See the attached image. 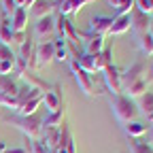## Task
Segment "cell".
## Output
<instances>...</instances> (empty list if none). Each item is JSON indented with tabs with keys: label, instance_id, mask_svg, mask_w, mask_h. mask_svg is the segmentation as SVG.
Segmentation results:
<instances>
[{
	"label": "cell",
	"instance_id": "1",
	"mask_svg": "<svg viewBox=\"0 0 153 153\" xmlns=\"http://www.w3.org/2000/svg\"><path fill=\"white\" fill-rule=\"evenodd\" d=\"M43 115L41 113H34V115H28V117H22V115H4L2 121L4 123H11L15 126L17 130H22L26 134V138H41V132H43Z\"/></svg>",
	"mask_w": 153,
	"mask_h": 153
},
{
	"label": "cell",
	"instance_id": "2",
	"mask_svg": "<svg viewBox=\"0 0 153 153\" xmlns=\"http://www.w3.org/2000/svg\"><path fill=\"white\" fill-rule=\"evenodd\" d=\"M108 104L115 113V117H117L121 123H128V121H136L138 117V106L134 104L132 98H128V96L123 94H115L111 96L108 94Z\"/></svg>",
	"mask_w": 153,
	"mask_h": 153
},
{
	"label": "cell",
	"instance_id": "3",
	"mask_svg": "<svg viewBox=\"0 0 153 153\" xmlns=\"http://www.w3.org/2000/svg\"><path fill=\"white\" fill-rule=\"evenodd\" d=\"M70 72L74 76L76 85H79V89L87 96V98H96V94H98V91H96V83L91 79V74L85 72L79 64H76V60H70Z\"/></svg>",
	"mask_w": 153,
	"mask_h": 153
},
{
	"label": "cell",
	"instance_id": "4",
	"mask_svg": "<svg viewBox=\"0 0 153 153\" xmlns=\"http://www.w3.org/2000/svg\"><path fill=\"white\" fill-rule=\"evenodd\" d=\"M55 60V45L53 41H43L34 45V55H32V68H45Z\"/></svg>",
	"mask_w": 153,
	"mask_h": 153
},
{
	"label": "cell",
	"instance_id": "5",
	"mask_svg": "<svg viewBox=\"0 0 153 153\" xmlns=\"http://www.w3.org/2000/svg\"><path fill=\"white\" fill-rule=\"evenodd\" d=\"M102 74H104V83H106L108 94H111V96L121 94V70L115 66V64H108V66L102 70Z\"/></svg>",
	"mask_w": 153,
	"mask_h": 153
},
{
	"label": "cell",
	"instance_id": "6",
	"mask_svg": "<svg viewBox=\"0 0 153 153\" xmlns=\"http://www.w3.org/2000/svg\"><path fill=\"white\" fill-rule=\"evenodd\" d=\"M74 60H76V64H79L85 72H102L104 70V64H102V57H100V53L98 55H91V53H79V55H76L74 57Z\"/></svg>",
	"mask_w": 153,
	"mask_h": 153
},
{
	"label": "cell",
	"instance_id": "7",
	"mask_svg": "<svg viewBox=\"0 0 153 153\" xmlns=\"http://www.w3.org/2000/svg\"><path fill=\"white\" fill-rule=\"evenodd\" d=\"M113 26V17H104V15H94L89 19V28L85 34L89 36H106L108 30Z\"/></svg>",
	"mask_w": 153,
	"mask_h": 153
},
{
	"label": "cell",
	"instance_id": "8",
	"mask_svg": "<svg viewBox=\"0 0 153 153\" xmlns=\"http://www.w3.org/2000/svg\"><path fill=\"white\" fill-rule=\"evenodd\" d=\"M143 74H145V62H143V60L134 62L128 70L121 72V89H126L128 85H132V83H136V81L145 79Z\"/></svg>",
	"mask_w": 153,
	"mask_h": 153
},
{
	"label": "cell",
	"instance_id": "9",
	"mask_svg": "<svg viewBox=\"0 0 153 153\" xmlns=\"http://www.w3.org/2000/svg\"><path fill=\"white\" fill-rule=\"evenodd\" d=\"M130 17H132V24H130V28L136 32L138 36L140 34H145V32H149V26H151V17L147 15V13H143V11H138L136 7H132V11H130Z\"/></svg>",
	"mask_w": 153,
	"mask_h": 153
},
{
	"label": "cell",
	"instance_id": "10",
	"mask_svg": "<svg viewBox=\"0 0 153 153\" xmlns=\"http://www.w3.org/2000/svg\"><path fill=\"white\" fill-rule=\"evenodd\" d=\"M43 102H45L47 113H53V111L60 108L62 106V89H60V85H53L49 91H45L43 94Z\"/></svg>",
	"mask_w": 153,
	"mask_h": 153
},
{
	"label": "cell",
	"instance_id": "11",
	"mask_svg": "<svg viewBox=\"0 0 153 153\" xmlns=\"http://www.w3.org/2000/svg\"><path fill=\"white\" fill-rule=\"evenodd\" d=\"M55 32V17L53 15H45L41 19H36L34 24V34L38 38H45V36H51Z\"/></svg>",
	"mask_w": 153,
	"mask_h": 153
},
{
	"label": "cell",
	"instance_id": "12",
	"mask_svg": "<svg viewBox=\"0 0 153 153\" xmlns=\"http://www.w3.org/2000/svg\"><path fill=\"white\" fill-rule=\"evenodd\" d=\"M53 11H55L53 0H36V2L28 9V15H34L36 19H41L45 15H53Z\"/></svg>",
	"mask_w": 153,
	"mask_h": 153
},
{
	"label": "cell",
	"instance_id": "13",
	"mask_svg": "<svg viewBox=\"0 0 153 153\" xmlns=\"http://www.w3.org/2000/svg\"><path fill=\"white\" fill-rule=\"evenodd\" d=\"M26 26H28V9L17 7L11 15V28L13 32H26Z\"/></svg>",
	"mask_w": 153,
	"mask_h": 153
},
{
	"label": "cell",
	"instance_id": "14",
	"mask_svg": "<svg viewBox=\"0 0 153 153\" xmlns=\"http://www.w3.org/2000/svg\"><path fill=\"white\" fill-rule=\"evenodd\" d=\"M130 24H132L130 13H128V15H119V17H113V26H111V30H108V36L126 34V32L130 30Z\"/></svg>",
	"mask_w": 153,
	"mask_h": 153
},
{
	"label": "cell",
	"instance_id": "15",
	"mask_svg": "<svg viewBox=\"0 0 153 153\" xmlns=\"http://www.w3.org/2000/svg\"><path fill=\"white\" fill-rule=\"evenodd\" d=\"M43 94H45V91L36 94L34 98H30L28 102H24L22 106L17 108V115H22V117H28V115H34V113H38V106L43 104Z\"/></svg>",
	"mask_w": 153,
	"mask_h": 153
},
{
	"label": "cell",
	"instance_id": "16",
	"mask_svg": "<svg viewBox=\"0 0 153 153\" xmlns=\"http://www.w3.org/2000/svg\"><path fill=\"white\" fill-rule=\"evenodd\" d=\"M19 81L9 74H0V96H17Z\"/></svg>",
	"mask_w": 153,
	"mask_h": 153
},
{
	"label": "cell",
	"instance_id": "17",
	"mask_svg": "<svg viewBox=\"0 0 153 153\" xmlns=\"http://www.w3.org/2000/svg\"><path fill=\"white\" fill-rule=\"evenodd\" d=\"M83 41H85V53L98 55L104 49V36H89L83 32Z\"/></svg>",
	"mask_w": 153,
	"mask_h": 153
},
{
	"label": "cell",
	"instance_id": "18",
	"mask_svg": "<svg viewBox=\"0 0 153 153\" xmlns=\"http://www.w3.org/2000/svg\"><path fill=\"white\" fill-rule=\"evenodd\" d=\"M64 117H66V108H64V104H62L57 111L49 113L47 117L43 119V128H60V126L64 123Z\"/></svg>",
	"mask_w": 153,
	"mask_h": 153
},
{
	"label": "cell",
	"instance_id": "19",
	"mask_svg": "<svg viewBox=\"0 0 153 153\" xmlns=\"http://www.w3.org/2000/svg\"><path fill=\"white\" fill-rule=\"evenodd\" d=\"M53 45H55V62H60V64L70 62V51H68V47H66V38L55 36Z\"/></svg>",
	"mask_w": 153,
	"mask_h": 153
},
{
	"label": "cell",
	"instance_id": "20",
	"mask_svg": "<svg viewBox=\"0 0 153 153\" xmlns=\"http://www.w3.org/2000/svg\"><path fill=\"white\" fill-rule=\"evenodd\" d=\"M123 132L130 138H138V136H143V134L147 132V123H143V121H128L123 126Z\"/></svg>",
	"mask_w": 153,
	"mask_h": 153
},
{
	"label": "cell",
	"instance_id": "21",
	"mask_svg": "<svg viewBox=\"0 0 153 153\" xmlns=\"http://www.w3.org/2000/svg\"><path fill=\"white\" fill-rule=\"evenodd\" d=\"M0 43L2 45H11L13 43V28H11V19L2 15V22H0Z\"/></svg>",
	"mask_w": 153,
	"mask_h": 153
},
{
	"label": "cell",
	"instance_id": "22",
	"mask_svg": "<svg viewBox=\"0 0 153 153\" xmlns=\"http://www.w3.org/2000/svg\"><path fill=\"white\" fill-rule=\"evenodd\" d=\"M147 87H149V81H147V79H140V81H136V83L128 85V87H126V94H128V98H140V96L147 91Z\"/></svg>",
	"mask_w": 153,
	"mask_h": 153
},
{
	"label": "cell",
	"instance_id": "23",
	"mask_svg": "<svg viewBox=\"0 0 153 153\" xmlns=\"http://www.w3.org/2000/svg\"><path fill=\"white\" fill-rule=\"evenodd\" d=\"M138 47H140V51L145 55H153V36L149 32H145V34L138 36Z\"/></svg>",
	"mask_w": 153,
	"mask_h": 153
},
{
	"label": "cell",
	"instance_id": "24",
	"mask_svg": "<svg viewBox=\"0 0 153 153\" xmlns=\"http://www.w3.org/2000/svg\"><path fill=\"white\" fill-rule=\"evenodd\" d=\"M138 108H140L145 115L153 113V91H145V94L140 96V100H138Z\"/></svg>",
	"mask_w": 153,
	"mask_h": 153
},
{
	"label": "cell",
	"instance_id": "25",
	"mask_svg": "<svg viewBox=\"0 0 153 153\" xmlns=\"http://www.w3.org/2000/svg\"><path fill=\"white\" fill-rule=\"evenodd\" d=\"M15 60H17V55L13 53V49L9 45L0 43V64H13L15 66Z\"/></svg>",
	"mask_w": 153,
	"mask_h": 153
},
{
	"label": "cell",
	"instance_id": "26",
	"mask_svg": "<svg viewBox=\"0 0 153 153\" xmlns=\"http://www.w3.org/2000/svg\"><path fill=\"white\" fill-rule=\"evenodd\" d=\"M28 153H51L41 138H28Z\"/></svg>",
	"mask_w": 153,
	"mask_h": 153
},
{
	"label": "cell",
	"instance_id": "27",
	"mask_svg": "<svg viewBox=\"0 0 153 153\" xmlns=\"http://www.w3.org/2000/svg\"><path fill=\"white\" fill-rule=\"evenodd\" d=\"M130 151L132 153H153L151 151V145L149 143H143V140H138V138H130Z\"/></svg>",
	"mask_w": 153,
	"mask_h": 153
},
{
	"label": "cell",
	"instance_id": "28",
	"mask_svg": "<svg viewBox=\"0 0 153 153\" xmlns=\"http://www.w3.org/2000/svg\"><path fill=\"white\" fill-rule=\"evenodd\" d=\"M134 7L143 13H153V0H134Z\"/></svg>",
	"mask_w": 153,
	"mask_h": 153
},
{
	"label": "cell",
	"instance_id": "29",
	"mask_svg": "<svg viewBox=\"0 0 153 153\" xmlns=\"http://www.w3.org/2000/svg\"><path fill=\"white\" fill-rule=\"evenodd\" d=\"M4 2V17H9V15H13V11L17 9V4L13 2V0H2Z\"/></svg>",
	"mask_w": 153,
	"mask_h": 153
},
{
	"label": "cell",
	"instance_id": "30",
	"mask_svg": "<svg viewBox=\"0 0 153 153\" xmlns=\"http://www.w3.org/2000/svg\"><path fill=\"white\" fill-rule=\"evenodd\" d=\"M4 153H28V149H24V147H15V149H7Z\"/></svg>",
	"mask_w": 153,
	"mask_h": 153
},
{
	"label": "cell",
	"instance_id": "31",
	"mask_svg": "<svg viewBox=\"0 0 153 153\" xmlns=\"http://www.w3.org/2000/svg\"><path fill=\"white\" fill-rule=\"evenodd\" d=\"M106 2L113 7V9H119V4H121V0H106Z\"/></svg>",
	"mask_w": 153,
	"mask_h": 153
},
{
	"label": "cell",
	"instance_id": "32",
	"mask_svg": "<svg viewBox=\"0 0 153 153\" xmlns=\"http://www.w3.org/2000/svg\"><path fill=\"white\" fill-rule=\"evenodd\" d=\"M36 2V0H24V9H28V7H32Z\"/></svg>",
	"mask_w": 153,
	"mask_h": 153
},
{
	"label": "cell",
	"instance_id": "33",
	"mask_svg": "<svg viewBox=\"0 0 153 153\" xmlns=\"http://www.w3.org/2000/svg\"><path fill=\"white\" fill-rule=\"evenodd\" d=\"M7 151V147H4V143H0V153H4Z\"/></svg>",
	"mask_w": 153,
	"mask_h": 153
},
{
	"label": "cell",
	"instance_id": "34",
	"mask_svg": "<svg viewBox=\"0 0 153 153\" xmlns=\"http://www.w3.org/2000/svg\"><path fill=\"white\" fill-rule=\"evenodd\" d=\"M149 138H151V143H153V126H151V130H149Z\"/></svg>",
	"mask_w": 153,
	"mask_h": 153
},
{
	"label": "cell",
	"instance_id": "35",
	"mask_svg": "<svg viewBox=\"0 0 153 153\" xmlns=\"http://www.w3.org/2000/svg\"><path fill=\"white\" fill-rule=\"evenodd\" d=\"M147 81H149V83L153 81V64H151V76H149V79H147Z\"/></svg>",
	"mask_w": 153,
	"mask_h": 153
}]
</instances>
